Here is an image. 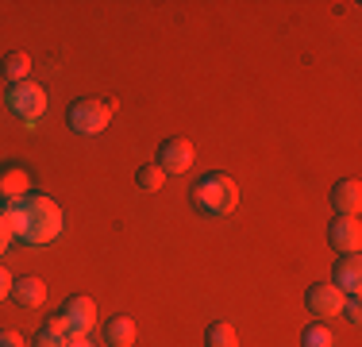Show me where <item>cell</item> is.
<instances>
[{
	"label": "cell",
	"instance_id": "cell-14",
	"mask_svg": "<svg viewBox=\"0 0 362 347\" xmlns=\"http://www.w3.org/2000/svg\"><path fill=\"white\" fill-rule=\"evenodd\" d=\"M105 340H108V347H132L135 343V320L132 317H112L108 324H105Z\"/></svg>",
	"mask_w": 362,
	"mask_h": 347
},
{
	"label": "cell",
	"instance_id": "cell-16",
	"mask_svg": "<svg viewBox=\"0 0 362 347\" xmlns=\"http://www.w3.org/2000/svg\"><path fill=\"white\" fill-rule=\"evenodd\" d=\"M135 181H139V189H146V193H158L162 181H166V174H162L158 162H143L139 174H135Z\"/></svg>",
	"mask_w": 362,
	"mask_h": 347
},
{
	"label": "cell",
	"instance_id": "cell-20",
	"mask_svg": "<svg viewBox=\"0 0 362 347\" xmlns=\"http://www.w3.org/2000/svg\"><path fill=\"white\" fill-rule=\"evenodd\" d=\"M343 317H347L351 324H358V320H362V305H358V293H351V297H343Z\"/></svg>",
	"mask_w": 362,
	"mask_h": 347
},
{
	"label": "cell",
	"instance_id": "cell-23",
	"mask_svg": "<svg viewBox=\"0 0 362 347\" xmlns=\"http://www.w3.org/2000/svg\"><path fill=\"white\" fill-rule=\"evenodd\" d=\"M66 347H93V343H89V336H70Z\"/></svg>",
	"mask_w": 362,
	"mask_h": 347
},
{
	"label": "cell",
	"instance_id": "cell-6",
	"mask_svg": "<svg viewBox=\"0 0 362 347\" xmlns=\"http://www.w3.org/2000/svg\"><path fill=\"white\" fill-rule=\"evenodd\" d=\"M305 305H308L313 317H320V324H327V320H335L343 312V293L335 290L332 282H316V285H308Z\"/></svg>",
	"mask_w": 362,
	"mask_h": 347
},
{
	"label": "cell",
	"instance_id": "cell-9",
	"mask_svg": "<svg viewBox=\"0 0 362 347\" xmlns=\"http://www.w3.org/2000/svg\"><path fill=\"white\" fill-rule=\"evenodd\" d=\"M332 285L343 293V297H351V293L362 290V258L358 255H339L332 266Z\"/></svg>",
	"mask_w": 362,
	"mask_h": 347
},
{
	"label": "cell",
	"instance_id": "cell-13",
	"mask_svg": "<svg viewBox=\"0 0 362 347\" xmlns=\"http://www.w3.org/2000/svg\"><path fill=\"white\" fill-rule=\"evenodd\" d=\"M0 74H4L12 85L31 81V55L28 50H8V55L0 58Z\"/></svg>",
	"mask_w": 362,
	"mask_h": 347
},
{
	"label": "cell",
	"instance_id": "cell-5",
	"mask_svg": "<svg viewBox=\"0 0 362 347\" xmlns=\"http://www.w3.org/2000/svg\"><path fill=\"white\" fill-rule=\"evenodd\" d=\"M58 317H62V324H66V340H70V336H89L93 320H97V305H93V297H81V293H77V297L62 301Z\"/></svg>",
	"mask_w": 362,
	"mask_h": 347
},
{
	"label": "cell",
	"instance_id": "cell-17",
	"mask_svg": "<svg viewBox=\"0 0 362 347\" xmlns=\"http://www.w3.org/2000/svg\"><path fill=\"white\" fill-rule=\"evenodd\" d=\"M300 347H332V328L327 324H308L305 332H300Z\"/></svg>",
	"mask_w": 362,
	"mask_h": 347
},
{
	"label": "cell",
	"instance_id": "cell-22",
	"mask_svg": "<svg viewBox=\"0 0 362 347\" xmlns=\"http://www.w3.org/2000/svg\"><path fill=\"white\" fill-rule=\"evenodd\" d=\"M0 347H23V336L12 328H0Z\"/></svg>",
	"mask_w": 362,
	"mask_h": 347
},
{
	"label": "cell",
	"instance_id": "cell-10",
	"mask_svg": "<svg viewBox=\"0 0 362 347\" xmlns=\"http://www.w3.org/2000/svg\"><path fill=\"white\" fill-rule=\"evenodd\" d=\"M31 193V174L23 166H16V162H8V166H0V205L4 201H20V197Z\"/></svg>",
	"mask_w": 362,
	"mask_h": 347
},
{
	"label": "cell",
	"instance_id": "cell-11",
	"mask_svg": "<svg viewBox=\"0 0 362 347\" xmlns=\"http://www.w3.org/2000/svg\"><path fill=\"white\" fill-rule=\"evenodd\" d=\"M332 208H335V216H358V208H362V186H358V178L335 181V186H332Z\"/></svg>",
	"mask_w": 362,
	"mask_h": 347
},
{
	"label": "cell",
	"instance_id": "cell-4",
	"mask_svg": "<svg viewBox=\"0 0 362 347\" xmlns=\"http://www.w3.org/2000/svg\"><path fill=\"white\" fill-rule=\"evenodd\" d=\"M4 104H8L12 116H20L28 127H35L39 116L47 112V93H42V85H35V81H20L4 93Z\"/></svg>",
	"mask_w": 362,
	"mask_h": 347
},
{
	"label": "cell",
	"instance_id": "cell-18",
	"mask_svg": "<svg viewBox=\"0 0 362 347\" xmlns=\"http://www.w3.org/2000/svg\"><path fill=\"white\" fill-rule=\"evenodd\" d=\"M31 347H66V336H54L50 328H39V332L31 336Z\"/></svg>",
	"mask_w": 362,
	"mask_h": 347
},
{
	"label": "cell",
	"instance_id": "cell-15",
	"mask_svg": "<svg viewBox=\"0 0 362 347\" xmlns=\"http://www.w3.org/2000/svg\"><path fill=\"white\" fill-rule=\"evenodd\" d=\"M204 347H239L235 328H231L228 320H212V324L204 328Z\"/></svg>",
	"mask_w": 362,
	"mask_h": 347
},
{
	"label": "cell",
	"instance_id": "cell-21",
	"mask_svg": "<svg viewBox=\"0 0 362 347\" xmlns=\"http://www.w3.org/2000/svg\"><path fill=\"white\" fill-rule=\"evenodd\" d=\"M12 282H16V278L8 274V266H4V263H0V301L12 297Z\"/></svg>",
	"mask_w": 362,
	"mask_h": 347
},
{
	"label": "cell",
	"instance_id": "cell-2",
	"mask_svg": "<svg viewBox=\"0 0 362 347\" xmlns=\"http://www.w3.org/2000/svg\"><path fill=\"white\" fill-rule=\"evenodd\" d=\"M189 201H193V208L204 212V216H228L231 208L239 205V186L228 178V174L212 170V174H204V178L193 181Z\"/></svg>",
	"mask_w": 362,
	"mask_h": 347
},
{
	"label": "cell",
	"instance_id": "cell-3",
	"mask_svg": "<svg viewBox=\"0 0 362 347\" xmlns=\"http://www.w3.org/2000/svg\"><path fill=\"white\" fill-rule=\"evenodd\" d=\"M108 120H112V104L93 101V97L74 101L70 112H66V124H70V132H77V135H100L108 127Z\"/></svg>",
	"mask_w": 362,
	"mask_h": 347
},
{
	"label": "cell",
	"instance_id": "cell-8",
	"mask_svg": "<svg viewBox=\"0 0 362 347\" xmlns=\"http://www.w3.org/2000/svg\"><path fill=\"white\" fill-rule=\"evenodd\" d=\"M327 243H332L335 255H358L362 228H358L355 216H335V220L327 224Z\"/></svg>",
	"mask_w": 362,
	"mask_h": 347
},
{
	"label": "cell",
	"instance_id": "cell-12",
	"mask_svg": "<svg viewBox=\"0 0 362 347\" xmlns=\"http://www.w3.org/2000/svg\"><path fill=\"white\" fill-rule=\"evenodd\" d=\"M42 297H47V285L39 282V278H16L12 282V301L23 309H35L42 305Z\"/></svg>",
	"mask_w": 362,
	"mask_h": 347
},
{
	"label": "cell",
	"instance_id": "cell-19",
	"mask_svg": "<svg viewBox=\"0 0 362 347\" xmlns=\"http://www.w3.org/2000/svg\"><path fill=\"white\" fill-rule=\"evenodd\" d=\"M12 239H16V224H12V216L0 208V255H4V247H8Z\"/></svg>",
	"mask_w": 362,
	"mask_h": 347
},
{
	"label": "cell",
	"instance_id": "cell-7",
	"mask_svg": "<svg viewBox=\"0 0 362 347\" xmlns=\"http://www.w3.org/2000/svg\"><path fill=\"white\" fill-rule=\"evenodd\" d=\"M162 166V174H185L189 166H193V143H189L185 135H170V139H162V147H158V159H154Z\"/></svg>",
	"mask_w": 362,
	"mask_h": 347
},
{
	"label": "cell",
	"instance_id": "cell-1",
	"mask_svg": "<svg viewBox=\"0 0 362 347\" xmlns=\"http://www.w3.org/2000/svg\"><path fill=\"white\" fill-rule=\"evenodd\" d=\"M16 224V239L42 247V243H54L62 236V208L50 201L47 193H28L20 201H4L0 205Z\"/></svg>",
	"mask_w": 362,
	"mask_h": 347
}]
</instances>
